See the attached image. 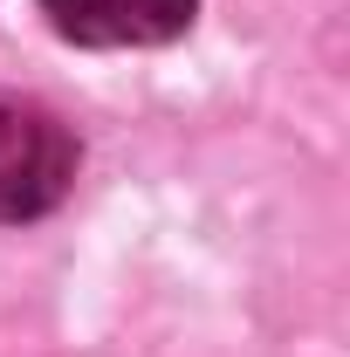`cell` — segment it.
Here are the masks:
<instances>
[{"label": "cell", "instance_id": "obj_1", "mask_svg": "<svg viewBox=\"0 0 350 357\" xmlns=\"http://www.w3.org/2000/svg\"><path fill=\"white\" fill-rule=\"evenodd\" d=\"M76 185V137L69 124L35 103V96H14L0 89V220H42L69 199Z\"/></svg>", "mask_w": 350, "mask_h": 357}, {"label": "cell", "instance_id": "obj_2", "mask_svg": "<svg viewBox=\"0 0 350 357\" xmlns=\"http://www.w3.org/2000/svg\"><path fill=\"white\" fill-rule=\"evenodd\" d=\"M48 28L83 48H158L178 42L199 0H42Z\"/></svg>", "mask_w": 350, "mask_h": 357}]
</instances>
